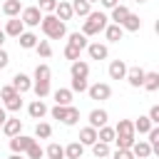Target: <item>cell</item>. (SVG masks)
Returning <instances> with one entry per match:
<instances>
[{"instance_id": "6da1fadb", "label": "cell", "mask_w": 159, "mask_h": 159, "mask_svg": "<svg viewBox=\"0 0 159 159\" xmlns=\"http://www.w3.org/2000/svg\"><path fill=\"white\" fill-rule=\"evenodd\" d=\"M40 30H42V35H45V37H50V40H60V37H65V35H67V27H65V22H62V20H60L55 12H50V15H42Z\"/></svg>"}, {"instance_id": "7a4b0ae2", "label": "cell", "mask_w": 159, "mask_h": 159, "mask_svg": "<svg viewBox=\"0 0 159 159\" xmlns=\"http://www.w3.org/2000/svg\"><path fill=\"white\" fill-rule=\"evenodd\" d=\"M107 25H109V17H107L104 12H89L87 20H84V25H82V32H84L87 37H92V35L104 32Z\"/></svg>"}, {"instance_id": "3957f363", "label": "cell", "mask_w": 159, "mask_h": 159, "mask_svg": "<svg viewBox=\"0 0 159 159\" xmlns=\"http://www.w3.org/2000/svg\"><path fill=\"white\" fill-rule=\"evenodd\" d=\"M20 20L25 22V27H37V25L42 22V10H40L37 5H32V7H22Z\"/></svg>"}, {"instance_id": "277c9868", "label": "cell", "mask_w": 159, "mask_h": 159, "mask_svg": "<svg viewBox=\"0 0 159 159\" xmlns=\"http://www.w3.org/2000/svg\"><path fill=\"white\" fill-rule=\"evenodd\" d=\"M87 94H89V99H94V102H104V99L112 97V87H109L107 82H94V84H89Z\"/></svg>"}, {"instance_id": "5b68a950", "label": "cell", "mask_w": 159, "mask_h": 159, "mask_svg": "<svg viewBox=\"0 0 159 159\" xmlns=\"http://www.w3.org/2000/svg\"><path fill=\"white\" fill-rule=\"evenodd\" d=\"M35 142H37L35 137H27V134H15V137H10V149H12L15 154H25V152H27Z\"/></svg>"}, {"instance_id": "8992f818", "label": "cell", "mask_w": 159, "mask_h": 159, "mask_svg": "<svg viewBox=\"0 0 159 159\" xmlns=\"http://www.w3.org/2000/svg\"><path fill=\"white\" fill-rule=\"evenodd\" d=\"M87 55H89V60H107L109 57V47L102 45V42H89L87 45Z\"/></svg>"}, {"instance_id": "52a82bcc", "label": "cell", "mask_w": 159, "mask_h": 159, "mask_svg": "<svg viewBox=\"0 0 159 159\" xmlns=\"http://www.w3.org/2000/svg\"><path fill=\"white\" fill-rule=\"evenodd\" d=\"M25 32V22L20 20V17H10L7 22H5V35L7 37H20Z\"/></svg>"}, {"instance_id": "ba28073f", "label": "cell", "mask_w": 159, "mask_h": 159, "mask_svg": "<svg viewBox=\"0 0 159 159\" xmlns=\"http://www.w3.org/2000/svg\"><path fill=\"white\" fill-rule=\"evenodd\" d=\"M127 70H129V67H127L122 60H112L107 72H109V80H124V77H127Z\"/></svg>"}, {"instance_id": "9c48e42d", "label": "cell", "mask_w": 159, "mask_h": 159, "mask_svg": "<svg viewBox=\"0 0 159 159\" xmlns=\"http://www.w3.org/2000/svg\"><path fill=\"white\" fill-rule=\"evenodd\" d=\"M144 75H147V72H144L142 67H129L124 80L129 82V87H142V84H144Z\"/></svg>"}, {"instance_id": "30bf717a", "label": "cell", "mask_w": 159, "mask_h": 159, "mask_svg": "<svg viewBox=\"0 0 159 159\" xmlns=\"http://www.w3.org/2000/svg\"><path fill=\"white\" fill-rule=\"evenodd\" d=\"M12 87L20 92V94H25V92H30L32 89V80L27 77V75H22V72H17L15 77H12Z\"/></svg>"}, {"instance_id": "8fae6325", "label": "cell", "mask_w": 159, "mask_h": 159, "mask_svg": "<svg viewBox=\"0 0 159 159\" xmlns=\"http://www.w3.org/2000/svg\"><path fill=\"white\" fill-rule=\"evenodd\" d=\"M132 154H134L137 159H147V157H152V144H149L147 139H139V142L132 144Z\"/></svg>"}, {"instance_id": "7c38bea8", "label": "cell", "mask_w": 159, "mask_h": 159, "mask_svg": "<svg viewBox=\"0 0 159 159\" xmlns=\"http://www.w3.org/2000/svg\"><path fill=\"white\" fill-rule=\"evenodd\" d=\"M104 37H107V42H119L124 37V27L117 25V22H112V25L104 27Z\"/></svg>"}, {"instance_id": "4fadbf2b", "label": "cell", "mask_w": 159, "mask_h": 159, "mask_svg": "<svg viewBox=\"0 0 159 159\" xmlns=\"http://www.w3.org/2000/svg\"><path fill=\"white\" fill-rule=\"evenodd\" d=\"M27 114H30L32 119H42V117L47 114V104H45L42 99H32L30 107H27Z\"/></svg>"}, {"instance_id": "5bb4252c", "label": "cell", "mask_w": 159, "mask_h": 159, "mask_svg": "<svg viewBox=\"0 0 159 159\" xmlns=\"http://www.w3.org/2000/svg\"><path fill=\"white\" fill-rule=\"evenodd\" d=\"M107 119H109L107 109H92V112H89V127H94V129L104 127V124H107Z\"/></svg>"}, {"instance_id": "9a60e30c", "label": "cell", "mask_w": 159, "mask_h": 159, "mask_svg": "<svg viewBox=\"0 0 159 159\" xmlns=\"http://www.w3.org/2000/svg\"><path fill=\"white\" fill-rule=\"evenodd\" d=\"M70 75H72V77H84V80H87V77H89V65H87L84 60H75V62L70 65Z\"/></svg>"}, {"instance_id": "2e32d148", "label": "cell", "mask_w": 159, "mask_h": 159, "mask_svg": "<svg viewBox=\"0 0 159 159\" xmlns=\"http://www.w3.org/2000/svg\"><path fill=\"white\" fill-rule=\"evenodd\" d=\"M55 94V104H62V107H70L72 104V89H67V87H60V89H55L52 92Z\"/></svg>"}, {"instance_id": "e0dca14e", "label": "cell", "mask_w": 159, "mask_h": 159, "mask_svg": "<svg viewBox=\"0 0 159 159\" xmlns=\"http://www.w3.org/2000/svg\"><path fill=\"white\" fill-rule=\"evenodd\" d=\"M2 132H5L7 137H15V134H20V132H22V122H20L17 117H7V119H5V124H2Z\"/></svg>"}, {"instance_id": "ac0fdd59", "label": "cell", "mask_w": 159, "mask_h": 159, "mask_svg": "<svg viewBox=\"0 0 159 159\" xmlns=\"http://www.w3.org/2000/svg\"><path fill=\"white\" fill-rule=\"evenodd\" d=\"M84 154V144L82 142H70L65 147V159H82Z\"/></svg>"}, {"instance_id": "d6986e66", "label": "cell", "mask_w": 159, "mask_h": 159, "mask_svg": "<svg viewBox=\"0 0 159 159\" xmlns=\"http://www.w3.org/2000/svg\"><path fill=\"white\" fill-rule=\"evenodd\" d=\"M55 15L62 20V22H67V20H72V2H65V0H60L57 2V7H55Z\"/></svg>"}, {"instance_id": "ffe728a7", "label": "cell", "mask_w": 159, "mask_h": 159, "mask_svg": "<svg viewBox=\"0 0 159 159\" xmlns=\"http://www.w3.org/2000/svg\"><path fill=\"white\" fill-rule=\"evenodd\" d=\"M2 12H5L7 17H17V15L22 12V2H20V0H5V2H2Z\"/></svg>"}, {"instance_id": "44dd1931", "label": "cell", "mask_w": 159, "mask_h": 159, "mask_svg": "<svg viewBox=\"0 0 159 159\" xmlns=\"http://www.w3.org/2000/svg\"><path fill=\"white\" fill-rule=\"evenodd\" d=\"M122 27H124V32H139V30H142V20H139V15L129 12L127 20L122 22Z\"/></svg>"}, {"instance_id": "7402d4cb", "label": "cell", "mask_w": 159, "mask_h": 159, "mask_svg": "<svg viewBox=\"0 0 159 159\" xmlns=\"http://www.w3.org/2000/svg\"><path fill=\"white\" fill-rule=\"evenodd\" d=\"M80 142H82L84 147H92V144L97 142V129H94V127H82V129H80Z\"/></svg>"}, {"instance_id": "603a6c76", "label": "cell", "mask_w": 159, "mask_h": 159, "mask_svg": "<svg viewBox=\"0 0 159 159\" xmlns=\"http://www.w3.org/2000/svg\"><path fill=\"white\" fill-rule=\"evenodd\" d=\"M154 124H152V119H149V114H144V117H137L134 119V132L137 134H149V129H152Z\"/></svg>"}, {"instance_id": "cb8c5ba5", "label": "cell", "mask_w": 159, "mask_h": 159, "mask_svg": "<svg viewBox=\"0 0 159 159\" xmlns=\"http://www.w3.org/2000/svg\"><path fill=\"white\" fill-rule=\"evenodd\" d=\"M127 15H129V7H127V5H114V7H112V17H109V20H112V22H117V25H122V22L127 20Z\"/></svg>"}, {"instance_id": "d4e9b609", "label": "cell", "mask_w": 159, "mask_h": 159, "mask_svg": "<svg viewBox=\"0 0 159 159\" xmlns=\"http://www.w3.org/2000/svg\"><path fill=\"white\" fill-rule=\"evenodd\" d=\"M17 42H20L22 50H35V45H37V35H35V32H22V35L17 37Z\"/></svg>"}, {"instance_id": "484cf974", "label": "cell", "mask_w": 159, "mask_h": 159, "mask_svg": "<svg viewBox=\"0 0 159 159\" xmlns=\"http://www.w3.org/2000/svg\"><path fill=\"white\" fill-rule=\"evenodd\" d=\"M52 80V70H50V65H37L35 67V82H50Z\"/></svg>"}, {"instance_id": "4316f807", "label": "cell", "mask_w": 159, "mask_h": 159, "mask_svg": "<svg viewBox=\"0 0 159 159\" xmlns=\"http://www.w3.org/2000/svg\"><path fill=\"white\" fill-rule=\"evenodd\" d=\"M114 137H117L114 127H107V124H104V127H99V129H97V139H99V142H104V144H112V142H114Z\"/></svg>"}, {"instance_id": "83f0119b", "label": "cell", "mask_w": 159, "mask_h": 159, "mask_svg": "<svg viewBox=\"0 0 159 159\" xmlns=\"http://www.w3.org/2000/svg\"><path fill=\"white\" fill-rule=\"evenodd\" d=\"M134 142H137V134H117V137H114L117 149H132Z\"/></svg>"}, {"instance_id": "f1b7e54d", "label": "cell", "mask_w": 159, "mask_h": 159, "mask_svg": "<svg viewBox=\"0 0 159 159\" xmlns=\"http://www.w3.org/2000/svg\"><path fill=\"white\" fill-rule=\"evenodd\" d=\"M92 154L97 157V159H107V157H112V149H109V144H104V142H94L92 144Z\"/></svg>"}, {"instance_id": "f546056e", "label": "cell", "mask_w": 159, "mask_h": 159, "mask_svg": "<svg viewBox=\"0 0 159 159\" xmlns=\"http://www.w3.org/2000/svg\"><path fill=\"white\" fill-rule=\"evenodd\" d=\"M72 12L80 15V17H87V15L92 12V5H89L87 0H72Z\"/></svg>"}, {"instance_id": "4dcf8cb0", "label": "cell", "mask_w": 159, "mask_h": 159, "mask_svg": "<svg viewBox=\"0 0 159 159\" xmlns=\"http://www.w3.org/2000/svg\"><path fill=\"white\" fill-rule=\"evenodd\" d=\"M142 87H144L147 92H157V89H159V72H147Z\"/></svg>"}, {"instance_id": "1f68e13d", "label": "cell", "mask_w": 159, "mask_h": 159, "mask_svg": "<svg viewBox=\"0 0 159 159\" xmlns=\"http://www.w3.org/2000/svg\"><path fill=\"white\" fill-rule=\"evenodd\" d=\"M52 137V127L47 122H37L35 124V139H50Z\"/></svg>"}, {"instance_id": "d6a6232c", "label": "cell", "mask_w": 159, "mask_h": 159, "mask_svg": "<svg viewBox=\"0 0 159 159\" xmlns=\"http://www.w3.org/2000/svg\"><path fill=\"white\" fill-rule=\"evenodd\" d=\"M67 42H70V45H75V47H80V50H87V45H89V42H87V35H84V32H72Z\"/></svg>"}, {"instance_id": "836d02e7", "label": "cell", "mask_w": 159, "mask_h": 159, "mask_svg": "<svg viewBox=\"0 0 159 159\" xmlns=\"http://www.w3.org/2000/svg\"><path fill=\"white\" fill-rule=\"evenodd\" d=\"M35 50H37V55H40L42 60H47V57H52V45H50V40H37V45H35Z\"/></svg>"}, {"instance_id": "e575fe53", "label": "cell", "mask_w": 159, "mask_h": 159, "mask_svg": "<svg viewBox=\"0 0 159 159\" xmlns=\"http://www.w3.org/2000/svg\"><path fill=\"white\" fill-rule=\"evenodd\" d=\"M114 132H117V134H137V132H134V122H132V119H119V122H117V127H114Z\"/></svg>"}, {"instance_id": "d590c367", "label": "cell", "mask_w": 159, "mask_h": 159, "mask_svg": "<svg viewBox=\"0 0 159 159\" xmlns=\"http://www.w3.org/2000/svg\"><path fill=\"white\" fill-rule=\"evenodd\" d=\"M45 157L47 159H65V147H60V144H50L47 149H45Z\"/></svg>"}, {"instance_id": "8d00e7d4", "label": "cell", "mask_w": 159, "mask_h": 159, "mask_svg": "<svg viewBox=\"0 0 159 159\" xmlns=\"http://www.w3.org/2000/svg\"><path fill=\"white\" fill-rule=\"evenodd\" d=\"M20 107H22V94H20V92L12 94L10 99H5V109H7V112H20Z\"/></svg>"}, {"instance_id": "74e56055", "label": "cell", "mask_w": 159, "mask_h": 159, "mask_svg": "<svg viewBox=\"0 0 159 159\" xmlns=\"http://www.w3.org/2000/svg\"><path fill=\"white\" fill-rule=\"evenodd\" d=\"M77 122H80V109H77L75 104H70V109H67V117H65V122H62V124H65V127H75Z\"/></svg>"}, {"instance_id": "f35d334b", "label": "cell", "mask_w": 159, "mask_h": 159, "mask_svg": "<svg viewBox=\"0 0 159 159\" xmlns=\"http://www.w3.org/2000/svg\"><path fill=\"white\" fill-rule=\"evenodd\" d=\"M32 89H35V94H37V99H45L52 89H50V82H32Z\"/></svg>"}, {"instance_id": "ab89813d", "label": "cell", "mask_w": 159, "mask_h": 159, "mask_svg": "<svg viewBox=\"0 0 159 159\" xmlns=\"http://www.w3.org/2000/svg\"><path fill=\"white\" fill-rule=\"evenodd\" d=\"M72 92H87L89 89V82L84 80V77H72V87H70Z\"/></svg>"}, {"instance_id": "60d3db41", "label": "cell", "mask_w": 159, "mask_h": 159, "mask_svg": "<svg viewBox=\"0 0 159 159\" xmlns=\"http://www.w3.org/2000/svg\"><path fill=\"white\" fill-rule=\"evenodd\" d=\"M67 109H70V107H62V104H55V107L50 109V114H52V119H60V122H65V117H67Z\"/></svg>"}, {"instance_id": "b9f144b4", "label": "cell", "mask_w": 159, "mask_h": 159, "mask_svg": "<svg viewBox=\"0 0 159 159\" xmlns=\"http://www.w3.org/2000/svg\"><path fill=\"white\" fill-rule=\"evenodd\" d=\"M25 154H27V159H42V157H45V149H42V147L35 142V144H32V147H30Z\"/></svg>"}, {"instance_id": "7bdbcfd3", "label": "cell", "mask_w": 159, "mask_h": 159, "mask_svg": "<svg viewBox=\"0 0 159 159\" xmlns=\"http://www.w3.org/2000/svg\"><path fill=\"white\" fill-rule=\"evenodd\" d=\"M37 7L42 10V15H50V12H55L57 0H40V2H37Z\"/></svg>"}, {"instance_id": "ee69618b", "label": "cell", "mask_w": 159, "mask_h": 159, "mask_svg": "<svg viewBox=\"0 0 159 159\" xmlns=\"http://www.w3.org/2000/svg\"><path fill=\"white\" fill-rule=\"evenodd\" d=\"M80 52H82L80 47H75V45H70V42L65 45V57H67V60H72V62L80 60Z\"/></svg>"}, {"instance_id": "f6af8a7d", "label": "cell", "mask_w": 159, "mask_h": 159, "mask_svg": "<svg viewBox=\"0 0 159 159\" xmlns=\"http://www.w3.org/2000/svg\"><path fill=\"white\" fill-rule=\"evenodd\" d=\"M112 159H137V157L132 154V149H117L112 154Z\"/></svg>"}, {"instance_id": "bcb514c9", "label": "cell", "mask_w": 159, "mask_h": 159, "mask_svg": "<svg viewBox=\"0 0 159 159\" xmlns=\"http://www.w3.org/2000/svg\"><path fill=\"white\" fill-rule=\"evenodd\" d=\"M12 94H17V89H15L12 84H5V87L0 89V99H10Z\"/></svg>"}, {"instance_id": "7dc6e473", "label": "cell", "mask_w": 159, "mask_h": 159, "mask_svg": "<svg viewBox=\"0 0 159 159\" xmlns=\"http://www.w3.org/2000/svg\"><path fill=\"white\" fill-rule=\"evenodd\" d=\"M147 137H149V139H147V142H149V144H154V142H159V124H157V127H152V129H149V134H147Z\"/></svg>"}, {"instance_id": "c3c4849f", "label": "cell", "mask_w": 159, "mask_h": 159, "mask_svg": "<svg viewBox=\"0 0 159 159\" xmlns=\"http://www.w3.org/2000/svg\"><path fill=\"white\" fill-rule=\"evenodd\" d=\"M149 119H152V124H159V104H154L149 109Z\"/></svg>"}, {"instance_id": "681fc988", "label": "cell", "mask_w": 159, "mask_h": 159, "mask_svg": "<svg viewBox=\"0 0 159 159\" xmlns=\"http://www.w3.org/2000/svg\"><path fill=\"white\" fill-rule=\"evenodd\" d=\"M7 65H10V55H7V52L0 47V70H5Z\"/></svg>"}, {"instance_id": "f907efd6", "label": "cell", "mask_w": 159, "mask_h": 159, "mask_svg": "<svg viewBox=\"0 0 159 159\" xmlns=\"http://www.w3.org/2000/svg\"><path fill=\"white\" fill-rule=\"evenodd\" d=\"M99 5H102V7H107V10H112L114 5H119V0H99Z\"/></svg>"}, {"instance_id": "816d5d0a", "label": "cell", "mask_w": 159, "mask_h": 159, "mask_svg": "<svg viewBox=\"0 0 159 159\" xmlns=\"http://www.w3.org/2000/svg\"><path fill=\"white\" fill-rule=\"evenodd\" d=\"M5 119H7V109H2V107H0V132H2V124H5Z\"/></svg>"}, {"instance_id": "f5cc1de1", "label": "cell", "mask_w": 159, "mask_h": 159, "mask_svg": "<svg viewBox=\"0 0 159 159\" xmlns=\"http://www.w3.org/2000/svg\"><path fill=\"white\" fill-rule=\"evenodd\" d=\"M152 154H157V157H159V142H154V144H152Z\"/></svg>"}, {"instance_id": "db71d44e", "label": "cell", "mask_w": 159, "mask_h": 159, "mask_svg": "<svg viewBox=\"0 0 159 159\" xmlns=\"http://www.w3.org/2000/svg\"><path fill=\"white\" fill-rule=\"evenodd\" d=\"M5 37H7V35H5V30H0V47L5 45Z\"/></svg>"}, {"instance_id": "11a10c76", "label": "cell", "mask_w": 159, "mask_h": 159, "mask_svg": "<svg viewBox=\"0 0 159 159\" xmlns=\"http://www.w3.org/2000/svg\"><path fill=\"white\" fill-rule=\"evenodd\" d=\"M7 159H25V157H22V154H15V152H12V154H10Z\"/></svg>"}, {"instance_id": "9f6ffc18", "label": "cell", "mask_w": 159, "mask_h": 159, "mask_svg": "<svg viewBox=\"0 0 159 159\" xmlns=\"http://www.w3.org/2000/svg\"><path fill=\"white\" fill-rule=\"evenodd\" d=\"M154 32H157V35H159V17H157V20H154Z\"/></svg>"}, {"instance_id": "6f0895ef", "label": "cell", "mask_w": 159, "mask_h": 159, "mask_svg": "<svg viewBox=\"0 0 159 159\" xmlns=\"http://www.w3.org/2000/svg\"><path fill=\"white\" fill-rule=\"evenodd\" d=\"M134 2H139V5H142V2H147V0H134Z\"/></svg>"}, {"instance_id": "680465c9", "label": "cell", "mask_w": 159, "mask_h": 159, "mask_svg": "<svg viewBox=\"0 0 159 159\" xmlns=\"http://www.w3.org/2000/svg\"><path fill=\"white\" fill-rule=\"evenodd\" d=\"M87 2H89V5H92V2H97V0H87Z\"/></svg>"}]
</instances>
